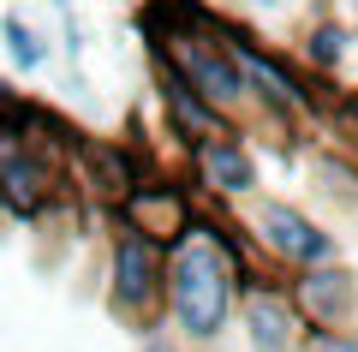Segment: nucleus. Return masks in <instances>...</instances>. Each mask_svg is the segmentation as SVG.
Listing matches in <instances>:
<instances>
[{"instance_id":"9","label":"nucleus","mask_w":358,"mask_h":352,"mask_svg":"<svg viewBox=\"0 0 358 352\" xmlns=\"http://www.w3.org/2000/svg\"><path fill=\"white\" fill-rule=\"evenodd\" d=\"M162 96H167V108L179 113V126H192V132H209V138H221V120L203 108V96H192V90H185V78H162Z\"/></svg>"},{"instance_id":"4","label":"nucleus","mask_w":358,"mask_h":352,"mask_svg":"<svg viewBox=\"0 0 358 352\" xmlns=\"http://www.w3.org/2000/svg\"><path fill=\"white\" fill-rule=\"evenodd\" d=\"M0 197L13 203L18 215H36L48 203V174L13 143V132H0Z\"/></svg>"},{"instance_id":"8","label":"nucleus","mask_w":358,"mask_h":352,"mask_svg":"<svg viewBox=\"0 0 358 352\" xmlns=\"http://www.w3.org/2000/svg\"><path fill=\"white\" fill-rule=\"evenodd\" d=\"M251 340H257V352H287V340H293V311H287L281 299H257L251 304Z\"/></svg>"},{"instance_id":"13","label":"nucleus","mask_w":358,"mask_h":352,"mask_svg":"<svg viewBox=\"0 0 358 352\" xmlns=\"http://www.w3.org/2000/svg\"><path fill=\"white\" fill-rule=\"evenodd\" d=\"M310 352H358V340H341V335H322Z\"/></svg>"},{"instance_id":"3","label":"nucleus","mask_w":358,"mask_h":352,"mask_svg":"<svg viewBox=\"0 0 358 352\" xmlns=\"http://www.w3.org/2000/svg\"><path fill=\"white\" fill-rule=\"evenodd\" d=\"M155 245L138 239V233H126L114 251V299L126 304V311H143V304L155 299Z\"/></svg>"},{"instance_id":"2","label":"nucleus","mask_w":358,"mask_h":352,"mask_svg":"<svg viewBox=\"0 0 358 352\" xmlns=\"http://www.w3.org/2000/svg\"><path fill=\"white\" fill-rule=\"evenodd\" d=\"M162 48H167V60H173L179 72L192 78V90H203L209 101H239V96H245L239 72H233V66L221 60L209 42H197L192 30H179V36H162Z\"/></svg>"},{"instance_id":"14","label":"nucleus","mask_w":358,"mask_h":352,"mask_svg":"<svg viewBox=\"0 0 358 352\" xmlns=\"http://www.w3.org/2000/svg\"><path fill=\"white\" fill-rule=\"evenodd\" d=\"M143 352H173V346H162V340H155V346H143Z\"/></svg>"},{"instance_id":"12","label":"nucleus","mask_w":358,"mask_h":352,"mask_svg":"<svg viewBox=\"0 0 358 352\" xmlns=\"http://www.w3.org/2000/svg\"><path fill=\"white\" fill-rule=\"evenodd\" d=\"M341 30H317V42H310V54H317V60H341Z\"/></svg>"},{"instance_id":"7","label":"nucleus","mask_w":358,"mask_h":352,"mask_svg":"<svg viewBox=\"0 0 358 352\" xmlns=\"http://www.w3.org/2000/svg\"><path fill=\"white\" fill-rule=\"evenodd\" d=\"M197 162H203V179L215 191H245L251 185V155H245L239 143H227V138H209Z\"/></svg>"},{"instance_id":"6","label":"nucleus","mask_w":358,"mask_h":352,"mask_svg":"<svg viewBox=\"0 0 358 352\" xmlns=\"http://www.w3.org/2000/svg\"><path fill=\"white\" fill-rule=\"evenodd\" d=\"M227 66L239 72L245 90H263V96H268V101H281V108H299V101H305V90H299L293 78L281 72V66L263 60V54H251L245 42H227Z\"/></svg>"},{"instance_id":"1","label":"nucleus","mask_w":358,"mask_h":352,"mask_svg":"<svg viewBox=\"0 0 358 352\" xmlns=\"http://www.w3.org/2000/svg\"><path fill=\"white\" fill-rule=\"evenodd\" d=\"M167 293H173V311L185 323V335H197V340L221 335L227 304H233V251L215 233H192L179 245L173 269H167Z\"/></svg>"},{"instance_id":"5","label":"nucleus","mask_w":358,"mask_h":352,"mask_svg":"<svg viewBox=\"0 0 358 352\" xmlns=\"http://www.w3.org/2000/svg\"><path fill=\"white\" fill-rule=\"evenodd\" d=\"M263 233H268V245L281 257H293V263H322V257L334 251V239L329 233H317V227L305 221V215H293V209H263Z\"/></svg>"},{"instance_id":"10","label":"nucleus","mask_w":358,"mask_h":352,"mask_svg":"<svg viewBox=\"0 0 358 352\" xmlns=\"http://www.w3.org/2000/svg\"><path fill=\"white\" fill-rule=\"evenodd\" d=\"M299 293H305V304H317L322 316H334V311H346V304H352L346 275H310V281H299Z\"/></svg>"},{"instance_id":"11","label":"nucleus","mask_w":358,"mask_h":352,"mask_svg":"<svg viewBox=\"0 0 358 352\" xmlns=\"http://www.w3.org/2000/svg\"><path fill=\"white\" fill-rule=\"evenodd\" d=\"M0 30H6V48H13V60L24 66V72H36V66H42V42L30 36V24H24V18H6Z\"/></svg>"}]
</instances>
